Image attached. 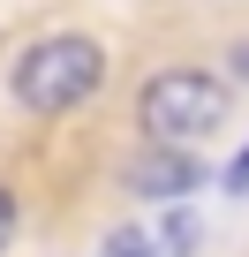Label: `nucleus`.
Masks as SVG:
<instances>
[{"mask_svg": "<svg viewBox=\"0 0 249 257\" xmlns=\"http://www.w3.org/2000/svg\"><path fill=\"white\" fill-rule=\"evenodd\" d=\"M98 83H106V53H98L91 31H53V38H38V46L16 61V106L38 113V121L91 106Z\"/></svg>", "mask_w": 249, "mask_h": 257, "instance_id": "obj_1", "label": "nucleus"}, {"mask_svg": "<svg viewBox=\"0 0 249 257\" xmlns=\"http://www.w3.org/2000/svg\"><path fill=\"white\" fill-rule=\"evenodd\" d=\"M226 106H234V91L211 68H159L136 91V121H144L151 144H204L211 128L226 121Z\"/></svg>", "mask_w": 249, "mask_h": 257, "instance_id": "obj_2", "label": "nucleus"}, {"mask_svg": "<svg viewBox=\"0 0 249 257\" xmlns=\"http://www.w3.org/2000/svg\"><path fill=\"white\" fill-rule=\"evenodd\" d=\"M196 234H204V227H196V212H181V204H174L159 227H113V234H106V257H189V249H196Z\"/></svg>", "mask_w": 249, "mask_h": 257, "instance_id": "obj_3", "label": "nucleus"}, {"mask_svg": "<svg viewBox=\"0 0 249 257\" xmlns=\"http://www.w3.org/2000/svg\"><path fill=\"white\" fill-rule=\"evenodd\" d=\"M129 189L151 197V204H181V197L204 189V159H196V152H151V159L129 167Z\"/></svg>", "mask_w": 249, "mask_h": 257, "instance_id": "obj_4", "label": "nucleus"}, {"mask_svg": "<svg viewBox=\"0 0 249 257\" xmlns=\"http://www.w3.org/2000/svg\"><path fill=\"white\" fill-rule=\"evenodd\" d=\"M16 227H23V204H16V189H0V249L16 242Z\"/></svg>", "mask_w": 249, "mask_h": 257, "instance_id": "obj_5", "label": "nucleus"}, {"mask_svg": "<svg viewBox=\"0 0 249 257\" xmlns=\"http://www.w3.org/2000/svg\"><path fill=\"white\" fill-rule=\"evenodd\" d=\"M226 189H234V197H249V152H241V159L226 167Z\"/></svg>", "mask_w": 249, "mask_h": 257, "instance_id": "obj_6", "label": "nucleus"}, {"mask_svg": "<svg viewBox=\"0 0 249 257\" xmlns=\"http://www.w3.org/2000/svg\"><path fill=\"white\" fill-rule=\"evenodd\" d=\"M234 76H249V46H234Z\"/></svg>", "mask_w": 249, "mask_h": 257, "instance_id": "obj_7", "label": "nucleus"}]
</instances>
